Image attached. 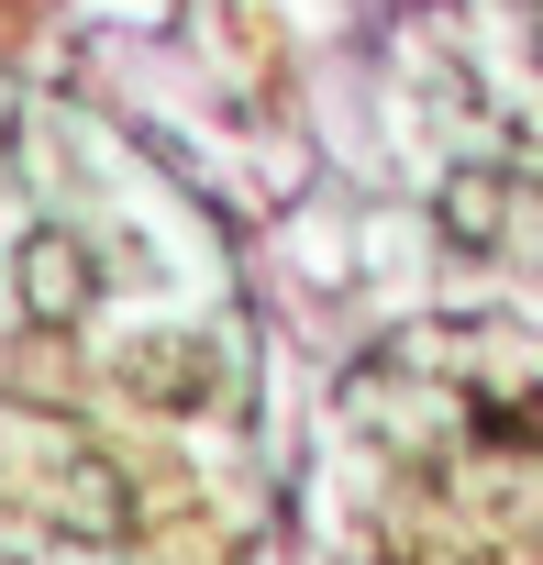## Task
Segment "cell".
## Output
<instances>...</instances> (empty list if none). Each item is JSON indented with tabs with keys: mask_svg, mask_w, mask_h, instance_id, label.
<instances>
[{
	"mask_svg": "<svg viewBox=\"0 0 543 565\" xmlns=\"http://www.w3.org/2000/svg\"><path fill=\"white\" fill-rule=\"evenodd\" d=\"M123 388L145 399V411H211L222 388H211V344H134L123 355Z\"/></svg>",
	"mask_w": 543,
	"mask_h": 565,
	"instance_id": "3",
	"label": "cell"
},
{
	"mask_svg": "<svg viewBox=\"0 0 543 565\" xmlns=\"http://www.w3.org/2000/svg\"><path fill=\"white\" fill-rule=\"evenodd\" d=\"M444 233H455V244H499V233H510V189H499L488 167L444 178Z\"/></svg>",
	"mask_w": 543,
	"mask_h": 565,
	"instance_id": "4",
	"label": "cell"
},
{
	"mask_svg": "<svg viewBox=\"0 0 543 565\" xmlns=\"http://www.w3.org/2000/svg\"><path fill=\"white\" fill-rule=\"evenodd\" d=\"M45 521L78 532V543H123V532H134V477H123V455H100V444L56 455V477H45Z\"/></svg>",
	"mask_w": 543,
	"mask_h": 565,
	"instance_id": "1",
	"label": "cell"
},
{
	"mask_svg": "<svg viewBox=\"0 0 543 565\" xmlns=\"http://www.w3.org/2000/svg\"><path fill=\"white\" fill-rule=\"evenodd\" d=\"M12 277H23V311H34L45 333H56V322H78V311L100 300V255H89L78 233H56V222H45V233H23Z\"/></svg>",
	"mask_w": 543,
	"mask_h": 565,
	"instance_id": "2",
	"label": "cell"
}]
</instances>
